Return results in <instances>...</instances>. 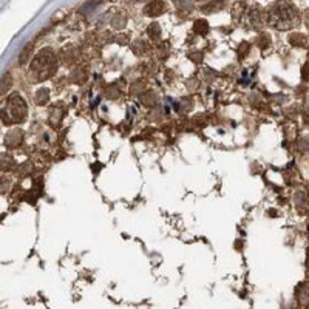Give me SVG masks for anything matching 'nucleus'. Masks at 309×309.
I'll return each mask as SVG.
<instances>
[{
	"mask_svg": "<svg viewBox=\"0 0 309 309\" xmlns=\"http://www.w3.org/2000/svg\"><path fill=\"white\" fill-rule=\"evenodd\" d=\"M31 50H33V45L30 43V45H26V48L22 51V54H21V63H25L28 59H30V53H31Z\"/></svg>",
	"mask_w": 309,
	"mask_h": 309,
	"instance_id": "f8f14e48",
	"label": "nucleus"
},
{
	"mask_svg": "<svg viewBox=\"0 0 309 309\" xmlns=\"http://www.w3.org/2000/svg\"><path fill=\"white\" fill-rule=\"evenodd\" d=\"M164 11H165V5H164L163 0H153V2H150L144 8V13L150 17H158V16H161Z\"/></svg>",
	"mask_w": 309,
	"mask_h": 309,
	"instance_id": "39448f33",
	"label": "nucleus"
},
{
	"mask_svg": "<svg viewBox=\"0 0 309 309\" xmlns=\"http://www.w3.org/2000/svg\"><path fill=\"white\" fill-rule=\"evenodd\" d=\"M22 141V133H19V130H13V132H9L6 136H5V144L8 147H17L19 144H21Z\"/></svg>",
	"mask_w": 309,
	"mask_h": 309,
	"instance_id": "423d86ee",
	"label": "nucleus"
},
{
	"mask_svg": "<svg viewBox=\"0 0 309 309\" xmlns=\"http://www.w3.org/2000/svg\"><path fill=\"white\" fill-rule=\"evenodd\" d=\"M266 19L270 26L278 28V30H289V28H294L297 25L298 13L291 2L278 0L268 9Z\"/></svg>",
	"mask_w": 309,
	"mask_h": 309,
	"instance_id": "f257e3e1",
	"label": "nucleus"
},
{
	"mask_svg": "<svg viewBox=\"0 0 309 309\" xmlns=\"http://www.w3.org/2000/svg\"><path fill=\"white\" fill-rule=\"evenodd\" d=\"M0 118H2V123L5 125H13L23 123L26 118V104L25 101L19 95H11L3 107L0 108Z\"/></svg>",
	"mask_w": 309,
	"mask_h": 309,
	"instance_id": "f03ea898",
	"label": "nucleus"
},
{
	"mask_svg": "<svg viewBox=\"0 0 309 309\" xmlns=\"http://www.w3.org/2000/svg\"><path fill=\"white\" fill-rule=\"evenodd\" d=\"M39 98L41 99H37V102H39V104H42V101L46 102V101H48V91H46V90H41L39 91Z\"/></svg>",
	"mask_w": 309,
	"mask_h": 309,
	"instance_id": "ddd939ff",
	"label": "nucleus"
},
{
	"mask_svg": "<svg viewBox=\"0 0 309 309\" xmlns=\"http://www.w3.org/2000/svg\"><path fill=\"white\" fill-rule=\"evenodd\" d=\"M148 36H150L153 41L159 39V36H161V30H159L158 23H152L150 26H148Z\"/></svg>",
	"mask_w": 309,
	"mask_h": 309,
	"instance_id": "9d476101",
	"label": "nucleus"
},
{
	"mask_svg": "<svg viewBox=\"0 0 309 309\" xmlns=\"http://www.w3.org/2000/svg\"><path fill=\"white\" fill-rule=\"evenodd\" d=\"M8 185H9L8 180H5V178H0V193H2V192H6Z\"/></svg>",
	"mask_w": 309,
	"mask_h": 309,
	"instance_id": "4468645a",
	"label": "nucleus"
},
{
	"mask_svg": "<svg viewBox=\"0 0 309 309\" xmlns=\"http://www.w3.org/2000/svg\"><path fill=\"white\" fill-rule=\"evenodd\" d=\"M193 28H195V31L198 34H206V33H207V30H209V23L206 22L204 19H200V21L195 22Z\"/></svg>",
	"mask_w": 309,
	"mask_h": 309,
	"instance_id": "6e6552de",
	"label": "nucleus"
},
{
	"mask_svg": "<svg viewBox=\"0 0 309 309\" xmlns=\"http://www.w3.org/2000/svg\"><path fill=\"white\" fill-rule=\"evenodd\" d=\"M196 2H198L200 8L204 13H215V11H220L226 0H196Z\"/></svg>",
	"mask_w": 309,
	"mask_h": 309,
	"instance_id": "20e7f679",
	"label": "nucleus"
},
{
	"mask_svg": "<svg viewBox=\"0 0 309 309\" xmlns=\"http://www.w3.org/2000/svg\"><path fill=\"white\" fill-rule=\"evenodd\" d=\"M289 42H292L294 45H305L306 43V37L302 34H292L289 37Z\"/></svg>",
	"mask_w": 309,
	"mask_h": 309,
	"instance_id": "9b49d317",
	"label": "nucleus"
},
{
	"mask_svg": "<svg viewBox=\"0 0 309 309\" xmlns=\"http://www.w3.org/2000/svg\"><path fill=\"white\" fill-rule=\"evenodd\" d=\"M11 83H13L11 76H9V74H5L3 79L0 81V93H6L9 90V87H11Z\"/></svg>",
	"mask_w": 309,
	"mask_h": 309,
	"instance_id": "1a4fd4ad",
	"label": "nucleus"
},
{
	"mask_svg": "<svg viewBox=\"0 0 309 309\" xmlns=\"http://www.w3.org/2000/svg\"><path fill=\"white\" fill-rule=\"evenodd\" d=\"M50 68L54 71L56 68V63H54V58H53V53L51 50H45V51H41L39 56L34 59L33 62V76L37 79L36 82L39 81H43V70Z\"/></svg>",
	"mask_w": 309,
	"mask_h": 309,
	"instance_id": "7ed1b4c3",
	"label": "nucleus"
},
{
	"mask_svg": "<svg viewBox=\"0 0 309 309\" xmlns=\"http://www.w3.org/2000/svg\"><path fill=\"white\" fill-rule=\"evenodd\" d=\"M14 167V159L9 155H0V168L2 170H11Z\"/></svg>",
	"mask_w": 309,
	"mask_h": 309,
	"instance_id": "0eeeda50",
	"label": "nucleus"
}]
</instances>
